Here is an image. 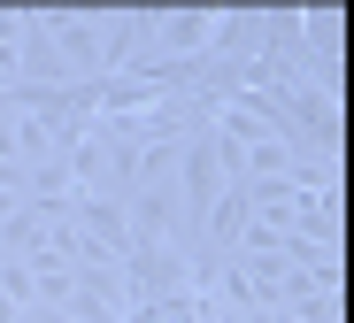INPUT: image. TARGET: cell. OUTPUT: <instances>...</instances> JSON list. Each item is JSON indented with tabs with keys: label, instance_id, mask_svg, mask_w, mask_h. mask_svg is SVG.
<instances>
[{
	"label": "cell",
	"instance_id": "obj_1",
	"mask_svg": "<svg viewBox=\"0 0 354 323\" xmlns=\"http://www.w3.org/2000/svg\"><path fill=\"white\" fill-rule=\"evenodd\" d=\"M124 323H216V308L201 293H169V300H139Z\"/></svg>",
	"mask_w": 354,
	"mask_h": 323
}]
</instances>
